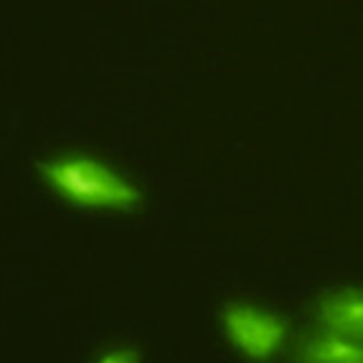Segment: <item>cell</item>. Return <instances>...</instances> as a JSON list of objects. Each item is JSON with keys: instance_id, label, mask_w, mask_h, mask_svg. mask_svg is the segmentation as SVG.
<instances>
[{"instance_id": "6da1fadb", "label": "cell", "mask_w": 363, "mask_h": 363, "mask_svg": "<svg viewBox=\"0 0 363 363\" xmlns=\"http://www.w3.org/2000/svg\"><path fill=\"white\" fill-rule=\"evenodd\" d=\"M45 179L60 194L89 208H132L140 194L96 161L60 159L45 167Z\"/></svg>"}, {"instance_id": "7a4b0ae2", "label": "cell", "mask_w": 363, "mask_h": 363, "mask_svg": "<svg viewBox=\"0 0 363 363\" xmlns=\"http://www.w3.org/2000/svg\"><path fill=\"white\" fill-rule=\"evenodd\" d=\"M223 323L232 343L247 357H270L286 339V325L274 314L247 306L225 310Z\"/></svg>"}, {"instance_id": "3957f363", "label": "cell", "mask_w": 363, "mask_h": 363, "mask_svg": "<svg viewBox=\"0 0 363 363\" xmlns=\"http://www.w3.org/2000/svg\"><path fill=\"white\" fill-rule=\"evenodd\" d=\"M321 319L330 335L363 341V292H343L321 303Z\"/></svg>"}, {"instance_id": "277c9868", "label": "cell", "mask_w": 363, "mask_h": 363, "mask_svg": "<svg viewBox=\"0 0 363 363\" xmlns=\"http://www.w3.org/2000/svg\"><path fill=\"white\" fill-rule=\"evenodd\" d=\"M308 363H363V345L337 335H325L308 343Z\"/></svg>"}, {"instance_id": "5b68a950", "label": "cell", "mask_w": 363, "mask_h": 363, "mask_svg": "<svg viewBox=\"0 0 363 363\" xmlns=\"http://www.w3.org/2000/svg\"><path fill=\"white\" fill-rule=\"evenodd\" d=\"M99 363H138V354L132 348H118L103 354Z\"/></svg>"}]
</instances>
